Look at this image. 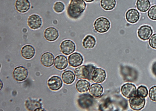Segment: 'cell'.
<instances>
[{
    "mask_svg": "<svg viewBox=\"0 0 156 111\" xmlns=\"http://www.w3.org/2000/svg\"><path fill=\"white\" fill-rule=\"evenodd\" d=\"M86 4L83 0H71L67 13L71 19H77L85 10Z\"/></svg>",
    "mask_w": 156,
    "mask_h": 111,
    "instance_id": "cell-1",
    "label": "cell"
},
{
    "mask_svg": "<svg viewBox=\"0 0 156 111\" xmlns=\"http://www.w3.org/2000/svg\"><path fill=\"white\" fill-rule=\"evenodd\" d=\"M95 68V67L92 65H83L75 69L74 73L77 78L87 79L90 81L93 72Z\"/></svg>",
    "mask_w": 156,
    "mask_h": 111,
    "instance_id": "cell-2",
    "label": "cell"
},
{
    "mask_svg": "<svg viewBox=\"0 0 156 111\" xmlns=\"http://www.w3.org/2000/svg\"><path fill=\"white\" fill-rule=\"evenodd\" d=\"M94 29L97 32L104 33L108 31L111 27L109 20L105 17L98 18L94 23Z\"/></svg>",
    "mask_w": 156,
    "mask_h": 111,
    "instance_id": "cell-3",
    "label": "cell"
},
{
    "mask_svg": "<svg viewBox=\"0 0 156 111\" xmlns=\"http://www.w3.org/2000/svg\"><path fill=\"white\" fill-rule=\"evenodd\" d=\"M146 105V100L144 98L136 94L129 98V105L131 109L135 111L141 110Z\"/></svg>",
    "mask_w": 156,
    "mask_h": 111,
    "instance_id": "cell-4",
    "label": "cell"
},
{
    "mask_svg": "<svg viewBox=\"0 0 156 111\" xmlns=\"http://www.w3.org/2000/svg\"><path fill=\"white\" fill-rule=\"evenodd\" d=\"M121 93L125 98L129 99L136 94V88L134 84L127 83L121 87Z\"/></svg>",
    "mask_w": 156,
    "mask_h": 111,
    "instance_id": "cell-5",
    "label": "cell"
},
{
    "mask_svg": "<svg viewBox=\"0 0 156 111\" xmlns=\"http://www.w3.org/2000/svg\"><path fill=\"white\" fill-rule=\"evenodd\" d=\"M28 71L23 66H19L15 68L12 73L13 78L18 82H22L26 80L28 76Z\"/></svg>",
    "mask_w": 156,
    "mask_h": 111,
    "instance_id": "cell-6",
    "label": "cell"
},
{
    "mask_svg": "<svg viewBox=\"0 0 156 111\" xmlns=\"http://www.w3.org/2000/svg\"><path fill=\"white\" fill-rule=\"evenodd\" d=\"M60 50L64 54L68 55L73 53L76 49L74 43L70 40H65L61 43Z\"/></svg>",
    "mask_w": 156,
    "mask_h": 111,
    "instance_id": "cell-7",
    "label": "cell"
},
{
    "mask_svg": "<svg viewBox=\"0 0 156 111\" xmlns=\"http://www.w3.org/2000/svg\"><path fill=\"white\" fill-rule=\"evenodd\" d=\"M106 78L105 71L101 68H97L94 69L92 75L91 80L97 84L102 83Z\"/></svg>",
    "mask_w": 156,
    "mask_h": 111,
    "instance_id": "cell-8",
    "label": "cell"
},
{
    "mask_svg": "<svg viewBox=\"0 0 156 111\" xmlns=\"http://www.w3.org/2000/svg\"><path fill=\"white\" fill-rule=\"evenodd\" d=\"M153 33V30L150 26L144 25L141 26L138 30L137 34L139 38L143 41L148 40Z\"/></svg>",
    "mask_w": 156,
    "mask_h": 111,
    "instance_id": "cell-9",
    "label": "cell"
},
{
    "mask_svg": "<svg viewBox=\"0 0 156 111\" xmlns=\"http://www.w3.org/2000/svg\"><path fill=\"white\" fill-rule=\"evenodd\" d=\"M42 24V19L38 15H32L29 16L28 19V26L32 29H37L41 27Z\"/></svg>",
    "mask_w": 156,
    "mask_h": 111,
    "instance_id": "cell-10",
    "label": "cell"
},
{
    "mask_svg": "<svg viewBox=\"0 0 156 111\" xmlns=\"http://www.w3.org/2000/svg\"><path fill=\"white\" fill-rule=\"evenodd\" d=\"M62 81L58 76H54L48 79L47 84L49 88L52 91L59 90L62 86Z\"/></svg>",
    "mask_w": 156,
    "mask_h": 111,
    "instance_id": "cell-11",
    "label": "cell"
},
{
    "mask_svg": "<svg viewBox=\"0 0 156 111\" xmlns=\"http://www.w3.org/2000/svg\"><path fill=\"white\" fill-rule=\"evenodd\" d=\"M83 61V56L77 52H75L68 57L69 64L73 68H76L81 65Z\"/></svg>",
    "mask_w": 156,
    "mask_h": 111,
    "instance_id": "cell-12",
    "label": "cell"
},
{
    "mask_svg": "<svg viewBox=\"0 0 156 111\" xmlns=\"http://www.w3.org/2000/svg\"><path fill=\"white\" fill-rule=\"evenodd\" d=\"M140 17V15L139 12L134 8L129 9L125 15L127 21L132 24H134L138 21Z\"/></svg>",
    "mask_w": 156,
    "mask_h": 111,
    "instance_id": "cell-13",
    "label": "cell"
},
{
    "mask_svg": "<svg viewBox=\"0 0 156 111\" xmlns=\"http://www.w3.org/2000/svg\"><path fill=\"white\" fill-rule=\"evenodd\" d=\"M44 37L45 39L50 42H52L58 39L59 34L58 30L55 28L48 27L44 32Z\"/></svg>",
    "mask_w": 156,
    "mask_h": 111,
    "instance_id": "cell-14",
    "label": "cell"
},
{
    "mask_svg": "<svg viewBox=\"0 0 156 111\" xmlns=\"http://www.w3.org/2000/svg\"><path fill=\"white\" fill-rule=\"evenodd\" d=\"M15 8L18 12L25 13L30 9V3L28 0H16L15 3Z\"/></svg>",
    "mask_w": 156,
    "mask_h": 111,
    "instance_id": "cell-15",
    "label": "cell"
},
{
    "mask_svg": "<svg viewBox=\"0 0 156 111\" xmlns=\"http://www.w3.org/2000/svg\"><path fill=\"white\" fill-rule=\"evenodd\" d=\"M68 66L67 59L64 55L57 56L54 61V66L58 70H62L66 69Z\"/></svg>",
    "mask_w": 156,
    "mask_h": 111,
    "instance_id": "cell-16",
    "label": "cell"
},
{
    "mask_svg": "<svg viewBox=\"0 0 156 111\" xmlns=\"http://www.w3.org/2000/svg\"><path fill=\"white\" fill-rule=\"evenodd\" d=\"M21 53L24 59H30L33 58L35 54V50L31 45H26L22 48Z\"/></svg>",
    "mask_w": 156,
    "mask_h": 111,
    "instance_id": "cell-17",
    "label": "cell"
},
{
    "mask_svg": "<svg viewBox=\"0 0 156 111\" xmlns=\"http://www.w3.org/2000/svg\"><path fill=\"white\" fill-rule=\"evenodd\" d=\"M25 106L27 110L30 111L44 110L42 109V104L39 101L33 99H28L26 101Z\"/></svg>",
    "mask_w": 156,
    "mask_h": 111,
    "instance_id": "cell-18",
    "label": "cell"
},
{
    "mask_svg": "<svg viewBox=\"0 0 156 111\" xmlns=\"http://www.w3.org/2000/svg\"><path fill=\"white\" fill-rule=\"evenodd\" d=\"M54 60V55L50 52L44 53L41 57V64L46 67L52 66L53 65Z\"/></svg>",
    "mask_w": 156,
    "mask_h": 111,
    "instance_id": "cell-19",
    "label": "cell"
},
{
    "mask_svg": "<svg viewBox=\"0 0 156 111\" xmlns=\"http://www.w3.org/2000/svg\"><path fill=\"white\" fill-rule=\"evenodd\" d=\"M104 91V88L100 84H92L89 89V93L92 96L97 98L101 96Z\"/></svg>",
    "mask_w": 156,
    "mask_h": 111,
    "instance_id": "cell-20",
    "label": "cell"
},
{
    "mask_svg": "<svg viewBox=\"0 0 156 111\" xmlns=\"http://www.w3.org/2000/svg\"><path fill=\"white\" fill-rule=\"evenodd\" d=\"M90 86V83L87 80H80L76 83V88L80 93H84L88 91Z\"/></svg>",
    "mask_w": 156,
    "mask_h": 111,
    "instance_id": "cell-21",
    "label": "cell"
},
{
    "mask_svg": "<svg viewBox=\"0 0 156 111\" xmlns=\"http://www.w3.org/2000/svg\"><path fill=\"white\" fill-rule=\"evenodd\" d=\"M96 44L95 38L93 36L88 35L83 40V45L86 49H92L94 48Z\"/></svg>",
    "mask_w": 156,
    "mask_h": 111,
    "instance_id": "cell-22",
    "label": "cell"
},
{
    "mask_svg": "<svg viewBox=\"0 0 156 111\" xmlns=\"http://www.w3.org/2000/svg\"><path fill=\"white\" fill-rule=\"evenodd\" d=\"M136 6L140 12H146L151 7V3L149 0H137Z\"/></svg>",
    "mask_w": 156,
    "mask_h": 111,
    "instance_id": "cell-23",
    "label": "cell"
},
{
    "mask_svg": "<svg viewBox=\"0 0 156 111\" xmlns=\"http://www.w3.org/2000/svg\"><path fill=\"white\" fill-rule=\"evenodd\" d=\"M62 78L64 82L68 85L72 84L74 82L76 77L73 72L69 70L62 73Z\"/></svg>",
    "mask_w": 156,
    "mask_h": 111,
    "instance_id": "cell-24",
    "label": "cell"
},
{
    "mask_svg": "<svg viewBox=\"0 0 156 111\" xmlns=\"http://www.w3.org/2000/svg\"><path fill=\"white\" fill-rule=\"evenodd\" d=\"M100 5L101 8L106 11L112 10L116 5L115 0H101Z\"/></svg>",
    "mask_w": 156,
    "mask_h": 111,
    "instance_id": "cell-25",
    "label": "cell"
},
{
    "mask_svg": "<svg viewBox=\"0 0 156 111\" xmlns=\"http://www.w3.org/2000/svg\"><path fill=\"white\" fill-rule=\"evenodd\" d=\"M148 92L147 87L144 85H140L138 87L136 94L139 96L146 98L148 95Z\"/></svg>",
    "mask_w": 156,
    "mask_h": 111,
    "instance_id": "cell-26",
    "label": "cell"
},
{
    "mask_svg": "<svg viewBox=\"0 0 156 111\" xmlns=\"http://www.w3.org/2000/svg\"><path fill=\"white\" fill-rule=\"evenodd\" d=\"M147 16L151 20L156 21V5H153L149 9Z\"/></svg>",
    "mask_w": 156,
    "mask_h": 111,
    "instance_id": "cell-27",
    "label": "cell"
},
{
    "mask_svg": "<svg viewBox=\"0 0 156 111\" xmlns=\"http://www.w3.org/2000/svg\"><path fill=\"white\" fill-rule=\"evenodd\" d=\"M65 6L63 3L61 2H55L54 5V10L57 13H61L65 9Z\"/></svg>",
    "mask_w": 156,
    "mask_h": 111,
    "instance_id": "cell-28",
    "label": "cell"
},
{
    "mask_svg": "<svg viewBox=\"0 0 156 111\" xmlns=\"http://www.w3.org/2000/svg\"><path fill=\"white\" fill-rule=\"evenodd\" d=\"M149 97L151 100L156 102V85L152 87L150 89Z\"/></svg>",
    "mask_w": 156,
    "mask_h": 111,
    "instance_id": "cell-29",
    "label": "cell"
},
{
    "mask_svg": "<svg viewBox=\"0 0 156 111\" xmlns=\"http://www.w3.org/2000/svg\"><path fill=\"white\" fill-rule=\"evenodd\" d=\"M148 43L149 45L151 48L156 49V33L151 36L149 40Z\"/></svg>",
    "mask_w": 156,
    "mask_h": 111,
    "instance_id": "cell-30",
    "label": "cell"
},
{
    "mask_svg": "<svg viewBox=\"0 0 156 111\" xmlns=\"http://www.w3.org/2000/svg\"><path fill=\"white\" fill-rule=\"evenodd\" d=\"M152 73L156 77V62H154L151 67Z\"/></svg>",
    "mask_w": 156,
    "mask_h": 111,
    "instance_id": "cell-31",
    "label": "cell"
},
{
    "mask_svg": "<svg viewBox=\"0 0 156 111\" xmlns=\"http://www.w3.org/2000/svg\"><path fill=\"white\" fill-rule=\"evenodd\" d=\"M84 1L87 2H91L94 1V0H84Z\"/></svg>",
    "mask_w": 156,
    "mask_h": 111,
    "instance_id": "cell-32",
    "label": "cell"
},
{
    "mask_svg": "<svg viewBox=\"0 0 156 111\" xmlns=\"http://www.w3.org/2000/svg\"><path fill=\"white\" fill-rule=\"evenodd\" d=\"M1 90L2 89V81H1Z\"/></svg>",
    "mask_w": 156,
    "mask_h": 111,
    "instance_id": "cell-33",
    "label": "cell"
}]
</instances>
